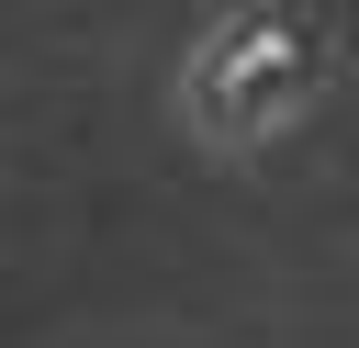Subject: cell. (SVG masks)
<instances>
[{"instance_id": "1", "label": "cell", "mask_w": 359, "mask_h": 348, "mask_svg": "<svg viewBox=\"0 0 359 348\" xmlns=\"http://www.w3.org/2000/svg\"><path fill=\"white\" fill-rule=\"evenodd\" d=\"M325 79H337V34L314 0H224L180 56V112L202 146L247 157V146L292 135L325 101Z\"/></svg>"}]
</instances>
